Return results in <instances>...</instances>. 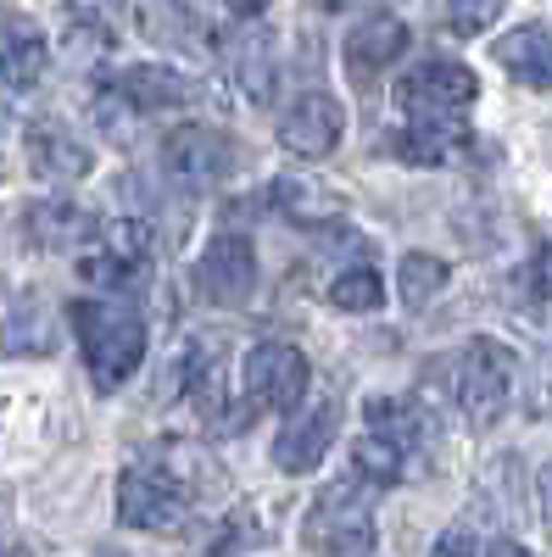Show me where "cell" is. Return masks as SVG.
<instances>
[{
    "mask_svg": "<svg viewBox=\"0 0 552 557\" xmlns=\"http://www.w3.org/2000/svg\"><path fill=\"white\" fill-rule=\"evenodd\" d=\"M73 318V335L84 346V368L96 391H123L146 362V318L123 307V301H73L68 307Z\"/></svg>",
    "mask_w": 552,
    "mask_h": 557,
    "instance_id": "cell-1",
    "label": "cell"
},
{
    "mask_svg": "<svg viewBox=\"0 0 552 557\" xmlns=\"http://www.w3.org/2000/svg\"><path fill=\"white\" fill-rule=\"evenodd\" d=\"M457 412H464L469 430H491L502 412L514 407V391H519V357L491 341V335H475L457 357Z\"/></svg>",
    "mask_w": 552,
    "mask_h": 557,
    "instance_id": "cell-2",
    "label": "cell"
},
{
    "mask_svg": "<svg viewBox=\"0 0 552 557\" xmlns=\"http://www.w3.org/2000/svg\"><path fill=\"white\" fill-rule=\"evenodd\" d=\"M302 546L324 557H375V502L352 480L324 485L302 519Z\"/></svg>",
    "mask_w": 552,
    "mask_h": 557,
    "instance_id": "cell-3",
    "label": "cell"
},
{
    "mask_svg": "<svg viewBox=\"0 0 552 557\" xmlns=\"http://www.w3.org/2000/svg\"><path fill=\"white\" fill-rule=\"evenodd\" d=\"M184 519H191V485L173 469H162V462H140V469H128L118 480V524L168 535Z\"/></svg>",
    "mask_w": 552,
    "mask_h": 557,
    "instance_id": "cell-4",
    "label": "cell"
},
{
    "mask_svg": "<svg viewBox=\"0 0 552 557\" xmlns=\"http://www.w3.org/2000/svg\"><path fill=\"white\" fill-rule=\"evenodd\" d=\"M312 368L291 341H257L241 362V391H246V418L252 412H291L307 396Z\"/></svg>",
    "mask_w": 552,
    "mask_h": 557,
    "instance_id": "cell-5",
    "label": "cell"
},
{
    "mask_svg": "<svg viewBox=\"0 0 552 557\" xmlns=\"http://www.w3.org/2000/svg\"><path fill=\"white\" fill-rule=\"evenodd\" d=\"M480 96V78L464 62H419L396 78V112L413 123H430V117H464Z\"/></svg>",
    "mask_w": 552,
    "mask_h": 557,
    "instance_id": "cell-6",
    "label": "cell"
},
{
    "mask_svg": "<svg viewBox=\"0 0 552 557\" xmlns=\"http://www.w3.org/2000/svg\"><path fill=\"white\" fill-rule=\"evenodd\" d=\"M241 162L235 139L223 128H207V123H184L173 134H162V173L184 190H212L218 178H229Z\"/></svg>",
    "mask_w": 552,
    "mask_h": 557,
    "instance_id": "cell-7",
    "label": "cell"
},
{
    "mask_svg": "<svg viewBox=\"0 0 552 557\" xmlns=\"http://www.w3.org/2000/svg\"><path fill=\"white\" fill-rule=\"evenodd\" d=\"M341 435V401L335 396H302L291 412H285V424L280 435H273V469L280 474H312L318 462L330 457Z\"/></svg>",
    "mask_w": 552,
    "mask_h": 557,
    "instance_id": "cell-8",
    "label": "cell"
},
{
    "mask_svg": "<svg viewBox=\"0 0 552 557\" xmlns=\"http://www.w3.org/2000/svg\"><path fill=\"white\" fill-rule=\"evenodd\" d=\"M196 290L212 307L241 312L257 296V251H252V235H241V228L212 235V246L196 257Z\"/></svg>",
    "mask_w": 552,
    "mask_h": 557,
    "instance_id": "cell-9",
    "label": "cell"
},
{
    "mask_svg": "<svg viewBox=\"0 0 552 557\" xmlns=\"http://www.w3.org/2000/svg\"><path fill=\"white\" fill-rule=\"evenodd\" d=\"M146 262H151V223L146 218H112V223H101L96 251L78 262V273L89 278V285L128 290V285L146 278Z\"/></svg>",
    "mask_w": 552,
    "mask_h": 557,
    "instance_id": "cell-10",
    "label": "cell"
},
{
    "mask_svg": "<svg viewBox=\"0 0 552 557\" xmlns=\"http://www.w3.org/2000/svg\"><path fill=\"white\" fill-rule=\"evenodd\" d=\"M341 134H346V112H341V101L330 96V89H307V96H296L280 117V146L291 157H307V162L335 157Z\"/></svg>",
    "mask_w": 552,
    "mask_h": 557,
    "instance_id": "cell-11",
    "label": "cell"
},
{
    "mask_svg": "<svg viewBox=\"0 0 552 557\" xmlns=\"http://www.w3.org/2000/svg\"><path fill=\"white\" fill-rule=\"evenodd\" d=\"M101 96L128 107V112H173V107H191L201 96V84L179 67H162V62H140V67H123L101 84Z\"/></svg>",
    "mask_w": 552,
    "mask_h": 557,
    "instance_id": "cell-12",
    "label": "cell"
},
{
    "mask_svg": "<svg viewBox=\"0 0 552 557\" xmlns=\"http://www.w3.org/2000/svg\"><path fill=\"white\" fill-rule=\"evenodd\" d=\"M402 51H407V23L391 17V12H368V17L346 34V51H341V57H346L352 84L368 89V84H375Z\"/></svg>",
    "mask_w": 552,
    "mask_h": 557,
    "instance_id": "cell-13",
    "label": "cell"
},
{
    "mask_svg": "<svg viewBox=\"0 0 552 557\" xmlns=\"http://www.w3.org/2000/svg\"><path fill=\"white\" fill-rule=\"evenodd\" d=\"M45 62H51V45H45V34L23 12L0 17V89L7 96H28L45 78Z\"/></svg>",
    "mask_w": 552,
    "mask_h": 557,
    "instance_id": "cell-14",
    "label": "cell"
},
{
    "mask_svg": "<svg viewBox=\"0 0 552 557\" xmlns=\"http://www.w3.org/2000/svg\"><path fill=\"white\" fill-rule=\"evenodd\" d=\"M469 128H464V117H430V123H413V117H402V128H391V157L396 162H413V168H441V162H452L457 151H469Z\"/></svg>",
    "mask_w": 552,
    "mask_h": 557,
    "instance_id": "cell-15",
    "label": "cell"
},
{
    "mask_svg": "<svg viewBox=\"0 0 552 557\" xmlns=\"http://www.w3.org/2000/svg\"><path fill=\"white\" fill-rule=\"evenodd\" d=\"M229 78L241 84V96L252 107H268L273 101V84H280V57H273V34L252 17L246 34L229 45Z\"/></svg>",
    "mask_w": 552,
    "mask_h": 557,
    "instance_id": "cell-16",
    "label": "cell"
},
{
    "mask_svg": "<svg viewBox=\"0 0 552 557\" xmlns=\"http://www.w3.org/2000/svg\"><path fill=\"white\" fill-rule=\"evenodd\" d=\"M352 474H357L363 485H402V480H413V474H425V457L413 451V446H402L396 435H385V430L368 424V430L357 435V446H352Z\"/></svg>",
    "mask_w": 552,
    "mask_h": 557,
    "instance_id": "cell-17",
    "label": "cell"
},
{
    "mask_svg": "<svg viewBox=\"0 0 552 557\" xmlns=\"http://www.w3.org/2000/svg\"><path fill=\"white\" fill-rule=\"evenodd\" d=\"M23 228L34 246H51V251H68V246H96L101 235V218L78 207V201H39L23 212Z\"/></svg>",
    "mask_w": 552,
    "mask_h": 557,
    "instance_id": "cell-18",
    "label": "cell"
},
{
    "mask_svg": "<svg viewBox=\"0 0 552 557\" xmlns=\"http://www.w3.org/2000/svg\"><path fill=\"white\" fill-rule=\"evenodd\" d=\"M502 67H508L525 89H552V28L547 23H525V28H508L496 39V51H491Z\"/></svg>",
    "mask_w": 552,
    "mask_h": 557,
    "instance_id": "cell-19",
    "label": "cell"
},
{
    "mask_svg": "<svg viewBox=\"0 0 552 557\" xmlns=\"http://www.w3.org/2000/svg\"><path fill=\"white\" fill-rule=\"evenodd\" d=\"M28 162H34L39 178H51V184L89 173V151L78 146L68 128H57V123H34L28 128Z\"/></svg>",
    "mask_w": 552,
    "mask_h": 557,
    "instance_id": "cell-20",
    "label": "cell"
},
{
    "mask_svg": "<svg viewBox=\"0 0 552 557\" xmlns=\"http://www.w3.org/2000/svg\"><path fill=\"white\" fill-rule=\"evenodd\" d=\"M268 201H273V212H280L291 228H318L324 218H341V201L335 196H318L312 184H302V178H273Z\"/></svg>",
    "mask_w": 552,
    "mask_h": 557,
    "instance_id": "cell-21",
    "label": "cell"
},
{
    "mask_svg": "<svg viewBox=\"0 0 552 557\" xmlns=\"http://www.w3.org/2000/svg\"><path fill=\"white\" fill-rule=\"evenodd\" d=\"M324 296H330L335 312H380L385 307V278H380L375 262H352V268H341L330 278Z\"/></svg>",
    "mask_w": 552,
    "mask_h": 557,
    "instance_id": "cell-22",
    "label": "cell"
},
{
    "mask_svg": "<svg viewBox=\"0 0 552 557\" xmlns=\"http://www.w3.org/2000/svg\"><path fill=\"white\" fill-rule=\"evenodd\" d=\"M396 285H402V307L419 312V307H430V301L446 290V262H441V257H430V251H407V257H402V278H396Z\"/></svg>",
    "mask_w": 552,
    "mask_h": 557,
    "instance_id": "cell-23",
    "label": "cell"
},
{
    "mask_svg": "<svg viewBox=\"0 0 552 557\" xmlns=\"http://www.w3.org/2000/svg\"><path fill=\"white\" fill-rule=\"evenodd\" d=\"M508 7V0H446V28L452 34H486L496 23V12Z\"/></svg>",
    "mask_w": 552,
    "mask_h": 557,
    "instance_id": "cell-24",
    "label": "cell"
},
{
    "mask_svg": "<svg viewBox=\"0 0 552 557\" xmlns=\"http://www.w3.org/2000/svg\"><path fill=\"white\" fill-rule=\"evenodd\" d=\"M252 546H262V530L252 524V519H235V524H223L218 535H212V557H235V552H252Z\"/></svg>",
    "mask_w": 552,
    "mask_h": 557,
    "instance_id": "cell-25",
    "label": "cell"
},
{
    "mask_svg": "<svg viewBox=\"0 0 552 557\" xmlns=\"http://www.w3.org/2000/svg\"><path fill=\"white\" fill-rule=\"evenodd\" d=\"M525 285H530V296H536V307H552V240L530 257V268H525Z\"/></svg>",
    "mask_w": 552,
    "mask_h": 557,
    "instance_id": "cell-26",
    "label": "cell"
},
{
    "mask_svg": "<svg viewBox=\"0 0 552 557\" xmlns=\"http://www.w3.org/2000/svg\"><path fill=\"white\" fill-rule=\"evenodd\" d=\"M62 7H68V17L84 23V28H107V23L118 17L123 0H62Z\"/></svg>",
    "mask_w": 552,
    "mask_h": 557,
    "instance_id": "cell-27",
    "label": "cell"
},
{
    "mask_svg": "<svg viewBox=\"0 0 552 557\" xmlns=\"http://www.w3.org/2000/svg\"><path fill=\"white\" fill-rule=\"evenodd\" d=\"M430 557H480V552H475V535L469 530H446V535H436Z\"/></svg>",
    "mask_w": 552,
    "mask_h": 557,
    "instance_id": "cell-28",
    "label": "cell"
},
{
    "mask_svg": "<svg viewBox=\"0 0 552 557\" xmlns=\"http://www.w3.org/2000/svg\"><path fill=\"white\" fill-rule=\"evenodd\" d=\"M273 7V0H223V12L229 17H241V23H252V17H262Z\"/></svg>",
    "mask_w": 552,
    "mask_h": 557,
    "instance_id": "cell-29",
    "label": "cell"
},
{
    "mask_svg": "<svg viewBox=\"0 0 552 557\" xmlns=\"http://www.w3.org/2000/svg\"><path fill=\"white\" fill-rule=\"evenodd\" d=\"M536 507H541V519L552 524V462H547L541 480H536Z\"/></svg>",
    "mask_w": 552,
    "mask_h": 557,
    "instance_id": "cell-30",
    "label": "cell"
},
{
    "mask_svg": "<svg viewBox=\"0 0 552 557\" xmlns=\"http://www.w3.org/2000/svg\"><path fill=\"white\" fill-rule=\"evenodd\" d=\"M486 557H536L530 546H519V541H491L486 546Z\"/></svg>",
    "mask_w": 552,
    "mask_h": 557,
    "instance_id": "cell-31",
    "label": "cell"
},
{
    "mask_svg": "<svg viewBox=\"0 0 552 557\" xmlns=\"http://www.w3.org/2000/svg\"><path fill=\"white\" fill-rule=\"evenodd\" d=\"M0 557H34V552H23V546H17V552H0Z\"/></svg>",
    "mask_w": 552,
    "mask_h": 557,
    "instance_id": "cell-32",
    "label": "cell"
}]
</instances>
